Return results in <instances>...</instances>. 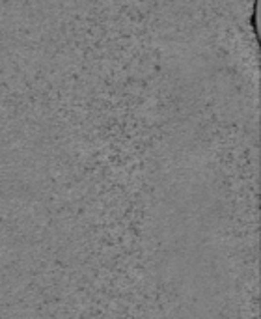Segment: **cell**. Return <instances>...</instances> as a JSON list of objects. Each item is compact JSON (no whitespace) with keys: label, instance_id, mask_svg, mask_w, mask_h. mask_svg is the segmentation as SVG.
Instances as JSON below:
<instances>
[{"label":"cell","instance_id":"1","mask_svg":"<svg viewBox=\"0 0 261 319\" xmlns=\"http://www.w3.org/2000/svg\"><path fill=\"white\" fill-rule=\"evenodd\" d=\"M250 24H252L254 39L260 43V34H258V0L252 2V15H250Z\"/></svg>","mask_w":261,"mask_h":319}]
</instances>
